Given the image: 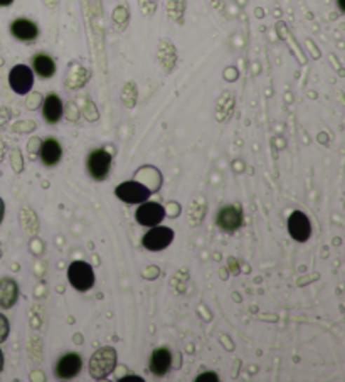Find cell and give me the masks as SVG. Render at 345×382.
Here are the masks:
<instances>
[{
  "mask_svg": "<svg viewBox=\"0 0 345 382\" xmlns=\"http://www.w3.org/2000/svg\"><path fill=\"white\" fill-rule=\"evenodd\" d=\"M118 354L113 347H103L100 350H96L90 359V365H88V371L93 379L101 381L107 379V377L115 371L116 367Z\"/></svg>",
  "mask_w": 345,
  "mask_h": 382,
  "instance_id": "6da1fadb",
  "label": "cell"
},
{
  "mask_svg": "<svg viewBox=\"0 0 345 382\" xmlns=\"http://www.w3.org/2000/svg\"><path fill=\"white\" fill-rule=\"evenodd\" d=\"M67 280H69L71 287L78 289V292H88L95 285V271L88 263L74 261L69 264Z\"/></svg>",
  "mask_w": 345,
  "mask_h": 382,
  "instance_id": "7a4b0ae2",
  "label": "cell"
},
{
  "mask_svg": "<svg viewBox=\"0 0 345 382\" xmlns=\"http://www.w3.org/2000/svg\"><path fill=\"white\" fill-rule=\"evenodd\" d=\"M8 85L17 95H27L32 90L34 73L25 64H17L8 73Z\"/></svg>",
  "mask_w": 345,
  "mask_h": 382,
  "instance_id": "3957f363",
  "label": "cell"
},
{
  "mask_svg": "<svg viewBox=\"0 0 345 382\" xmlns=\"http://www.w3.org/2000/svg\"><path fill=\"white\" fill-rule=\"evenodd\" d=\"M174 241V231L163 226H154L142 239L143 247L149 251H162Z\"/></svg>",
  "mask_w": 345,
  "mask_h": 382,
  "instance_id": "277c9868",
  "label": "cell"
},
{
  "mask_svg": "<svg viewBox=\"0 0 345 382\" xmlns=\"http://www.w3.org/2000/svg\"><path fill=\"white\" fill-rule=\"evenodd\" d=\"M111 169V155L107 150L96 149L88 157V172L95 180H104Z\"/></svg>",
  "mask_w": 345,
  "mask_h": 382,
  "instance_id": "5b68a950",
  "label": "cell"
},
{
  "mask_svg": "<svg viewBox=\"0 0 345 382\" xmlns=\"http://www.w3.org/2000/svg\"><path fill=\"white\" fill-rule=\"evenodd\" d=\"M165 217V209L157 203H142L140 207L135 212V219L140 226H147V228H154L158 226Z\"/></svg>",
  "mask_w": 345,
  "mask_h": 382,
  "instance_id": "8992f818",
  "label": "cell"
},
{
  "mask_svg": "<svg viewBox=\"0 0 345 382\" xmlns=\"http://www.w3.org/2000/svg\"><path fill=\"white\" fill-rule=\"evenodd\" d=\"M115 194L125 204H142L150 197V191L138 182H123L116 187Z\"/></svg>",
  "mask_w": 345,
  "mask_h": 382,
  "instance_id": "52a82bcc",
  "label": "cell"
},
{
  "mask_svg": "<svg viewBox=\"0 0 345 382\" xmlns=\"http://www.w3.org/2000/svg\"><path fill=\"white\" fill-rule=\"evenodd\" d=\"M288 233L295 241L298 243L309 241L311 236V224L309 217H306L302 211L292 212V216L288 217Z\"/></svg>",
  "mask_w": 345,
  "mask_h": 382,
  "instance_id": "ba28073f",
  "label": "cell"
},
{
  "mask_svg": "<svg viewBox=\"0 0 345 382\" xmlns=\"http://www.w3.org/2000/svg\"><path fill=\"white\" fill-rule=\"evenodd\" d=\"M243 224V211L241 205H226L217 214V226L221 229L233 233V231L239 229Z\"/></svg>",
  "mask_w": 345,
  "mask_h": 382,
  "instance_id": "9c48e42d",
  "label": "cell"
},
{
  "mask_svg": "<svg viewBox=\"0 0 345 382\" xmlns=\"http://www.w3.org/2000/svg\"><path fill=\"white\" fill-rule=\"evenodd\" d=\"M83 367L81 355L76 352H69V354L62 355L56 364V374L59 379H73L79 374Z\"/></svg>",
  "mask_w": 345,
  "mask_h": 382,
  "instance_id": "30bf717a",
  "label": "cell"
},
{
  "mask_svg": "<svg viewBox=\"0 0 345 382\" xmlns=\"http://www.w3.org/2000/svg\"><path fill=\"white\" fill-rule=\"evenodd\" d=\"M11 32L15 39L19 41H34L37 36H39V29H37L36 22L29 19H15L14 22L11 24Z\"/></svg>",
  "mask_w": 345,
  "mask_h": 382,
  "instance_id": "8fae6325",
  "label": "cell"
},
{
  "mask_svg": "<svg viewBox=\"0 0 345 382\" xmlns=\"http://www.w3.org/2000/svg\"><path fill=\"white\" fill-rule=\"evenodd\" d=\"M172 364V354L170 350L165 347H160L157 350L151 352L150 357V371L154 376H165L168 372V369H170Z\"/></svg>",
  "mask_w": 345,
  "mask_h": 382,
  "instance_id": "7c38bea8",
  "label": "cell"
},
{
  "mask_svg": "<svg viewBox=\"0 0 345 382\" xmlns=\"http://www.w3.org/2000/svg\"><path fill=\"white\" fill-rule=\"evenodd\" d=\"M19 300V285L14 278L0 280V306L2 308H12Z\"/></svg>",
  "mask_w": 345,
  "mask_h": 382,
  "instance_id": "4fadbf2b",
  "label": "cell"
},
{
  "mask_svg": "<svg viewBox=\"0 0 345 382\" xmlns=\"http://www.w3.org/2000/svg\"><path fill=\"white\" fill-rule=\"evenodd\" d=\"M62 157V149L56 138H46L41 145V161L44 165H58Z\"/></svg>",
  "mask_w": 345,
  "mask_h": 382,
  "instance_id": "5bb4252c",
  "label": "cell"
},
{
  "mask_svg": "<svg viewBox=\"0 0 345 382\" xmlns=\"http://www.w3.org/2000/svg\"><path fill=\"white\" fill-rule=\"evenodd\" d=\"M42 116L48 123H58L62 116V102L58 95L50 93L46 96L44 103H42Z\"/></svg>",
  "mask_w": 345,
  "mask_h": 382,
  "instance_id": "9a60e30c",
  "label": "cell"
},
{
  "mask_svg": "<svg viewBox=\"0 0 345 382\" xmlns=\"http://www.w3.org/2000/svg\"><path fill=\"white\" fill-rule=\"evenodd\" d=\"M32 69L36 71L37 76L41 78H53L56 73V62L48 54H37L32 60Z\"/></svg>",
  "mask_w": 345,
  "mask_h": 382,
  "instance_id": "2e32d148",
  "label": "cell"
},
{
  "mask_svg": "<svg viewBox=\"0 0 345 382\" xmlns=\"http://www.w3.org/2000/svg\"><path fill=\"white\" fill-rule=\"evenodd\" d=\"M8 334H11V325H8V320L6 315L0 313V343L6 342Z\"/></svg>",
  "mask_w": 345,
  "mask_h": 382,
  "instance_id": "e0dca14e",
  "label": "cell"
},
{
  "mask_svg": "<svg viewBox=\"0 0 345 382\" xmlns=\"http://www.w3.org/2000/svg\"><path fill=\"white\" fill-rule=\"evenodd\" d=\"M196 381H217V376L214 372H204Z\"/></svg>",
  "mask_w": 345,
  "mask_h": 382,
  "instance_id": "ac0fdd59",
  "label": "cell"
},
{
  "mask_svg": "<svg viewBox=\"0 0 345 382\" xmlns=\"http://www.w3.org/2000/svg\"><path fill=\"white\" fill-rule=\"evenodd\" d=\"M4 214H6V204H4L2 197H0V224H2L4 221Z\"/></svg>",
  "mask_w": 345,
  "mask_h": 382,
  "instance_id": "d6986e66",
  "label": "cell"
},
{
  "mask_svg": "<svg viewBox=\"0 0 345 382\" xmlns=\"http://www.w3.org/2000/svg\"><path fill=\"white\" fill-rule=\"evenodd\" d=\"M12 2H14V0H0V7H8V6H12Z\"/></svg>",
  "mask_w": 345,
  "mask_h": 382,
  "instance_id": "ffe728a7",
  "label": "cell"
},
{
  "mask_svg": "<svg viewBox=\"0 0 345 382\" xmlns=\"http://www.w3.org/2000/svg\"><path fill=\"white\" fill-rule=\"evenodd\" d=\"M337 4H339V9L340 11H345V0H337Z\"/></svg>",
  "mask_w": 345,
  "mask_h": 382,
  "instance_id": "44dd1931",
  "label": "cell"
},
{
  "mask_svg": "<svg viewBox=\"0 0 345 382\" xmlns=\"http://www.w3.org/2000/svg\"><path fill=\"white\" fill-rule=\"evenodd\" d=\"M2 369H4V354L2 350H0V372H2Z\"/></svg>",
  "mask_w": 345,
  "mask_h": 382,
  "instance_id": "7402d4cb",
  "label": "cell"
}]
</instances>
